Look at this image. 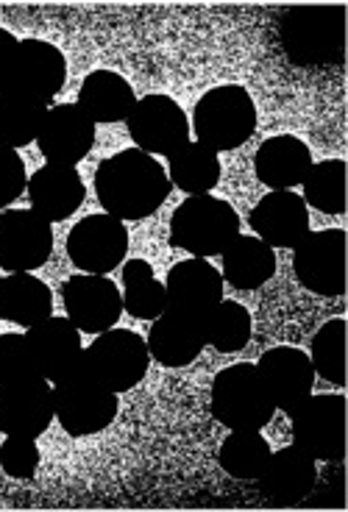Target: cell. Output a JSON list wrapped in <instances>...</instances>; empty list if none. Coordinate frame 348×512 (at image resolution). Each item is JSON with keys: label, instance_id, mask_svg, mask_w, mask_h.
<instances>
[{"label": "cell", "instance_id": "18", "mask_svg": "<svg viewBox=\"0 0 348 512\" xmlns=\"http://www.w3.org/2000/svg\"><path fill=\"white\" fill-rule=\"evenodd\" d=\"M165 298L170 309L195 318H207L223 301V276L209 265V259L193 256L173 265L165 279Z\"/></svg>", "mask_w": 348, "mask_h": 512}, {"label": "cell", "instance_id": "15", "mask_svg": "<svg viewBox=\"0 0 348 512\" xmlns=\"http://www.w3.org/2000/svg\"><path fill=\"white\" fill-rule=\"evenodd\" d=\"M148 354L165 368H187L207 348V318H195L179 309H165L151 323Z\"/></svg>", "mask_w": 348, "mask_h": 512}, {"label": "cell", "instance_id": "39", "mask_svg": "<svg viewBox=\"0 0 348 512\" xmlns=\"http://www.w3.org/2000/svg\"><path fill=\"white\" fill-rule=\"evenodd\" d=\"M142 279H154V268L145 259H129L123 265V284L142 282Z\"/></svg>", "mask_w": 348, "mask_h": 512}, {"label": "cell", "instance_id": "36", "mask_svg": "<svg viewBox=\"0 0 348 512\" xmlns=\"http://www.w3.org/2000/svg\"><path fill=\"white\" fill-rule=\"evenodd\" d=\"M0 468L12 479H31L39 468V448L34 437H6L0 446Z\"/></svg>", "mask_w": 348, "mask_h": 512}, {"label": "cell", "instance_id": "33", "mask_svg": "<svg viewBox=\"0 0 348 512\" xmlns=\"http://www.w3.org/2000/svg\"><path fill=\"white\" fill-rule=\"evenodd\" d=\"M310 362L315 373L326 382L346 384V320L335 318L323 323L312 337Z\"/></svg>", "mask_w": 348, "mask_h": 512}, {"label": "cell", "instance_id": "37", "mask_svg": "<svg viewBox=\"0 0 348 512\" xmlns=\"http://www.w3.org/2000/svg\"><path fill=\"white\" fill-rule=\"evenodd\" d=\"M26 184V162L20 159V154L14 148L0 145V209L14 204L23 195Z\"/></svg>", "mask_w": 348, "mask_h": 512}, {"label": "cell", "instance_id": "28", "mask_svg": "<svg viewBox=\"0 0 348 512\" xmlns=\"http://www.w3.org/2000/svg\"><path fill=\"white\" fill-rule=\"evenodd\" d=\"M45 115H48V103L34 95L17 87L0 92V145L17 151L23 145L37 142Z\"/></svg>", "mask_w": 348, "mask_h": 512}, {"label": "cell", "instance_id": "38", "mask_svg": "<svg viewBox=\"0 0 348 512\" xmlns=\"http://www.w3.org/2000/svg\"><path fill=\"white\" fill-rule=\"evenodd\" d=\"M17 53H20V39H14V34H9L6 28H0V92L14 87Z\"/></svg>", "mask_w": 348, "mask_h": 512}, {"label": "cell", "instance_id": "9", "mask_svg": "<svg viewBox=\"0 0 348 512\" xmlns=\"http://www.w3.org/2000/svg\"><path fill=\"white\" fill-rule=\"evenodd\" d=\"M129 251V231L112 215H87L67 234V256L78 270L106 276L120 268Z\"/></svg>", "mask_w": 348, "mask_h": 512}, {"label": "cell", "instance_id": "14", "mask_svg": "<svg viewBox=\"0 0 348 512\" xmlns=\"http://www.w3.org/2000/svg\"><path fill=\"white\" fill-rule=\"evenodd\" d=\"M257 371L262 382L271 393V401L276 410L293 412L312 396L315 387V368H312L310 354L301 348L279 346L265 351L257 362Z\"/></svg>", "mask_w": 348, "mask_h": 512}, {"label": "cell", "instance_id": "27", "mask_svg": "<svg viewBox=\"0 0 348 512\" xmlns=\"http://www.w3.org/2000/svg\"><path fill=\"white\" fill-rule=\"evenodd\" d=\"M220 256H223V279L237 290H259L276 273V254L259 237H237Z\"/></svg>", "mask_w": 348, "mask_h": 512}, {"label": "cell", "instance_id": "11", "mask_svg": "<svg viewBox=\"0 0 348 512\" xmlns=\"http://www.w3.org/2000/svg\"><path fill=\"white\" fill-rule=\"evenodd\" d=\"M53 251V229L34 209H14L0 215V268L9 273H31L48 262Z\"/></svg>", "mask_w": 348, "mask_h": 512}, {"label": "cell", "instance_id": "21", "mask_svg": "<svg viewBox=\"0 0 348 512\" xmlns=\"http://www.w3.org/2000/svg\"><path fill=\"white\" fill-rule=\"evenodd\" d=\"M257 482L259 493L273 504H298L310 496L312 487L318 482V465L307 451H301L298 446H287L276 454L271 451Z\"/></svg>", "mask_w": 348, "mask_h": 512}, {"label": "cell", "instance_id": "8", "mask_svg": "<svg viewBox=\"0 0 348 512\" xmlns=\"http://www.w3.org/2000/svg\"><path fill=\"white\" fill-rule=\"evenodd\" d=\"M293 273L304 290L315 295H343L346 290V234L323 229L307 234L293 248Z\"/></svg>", "mask_w": 348, "mask_h": 512}, {"label": "cell", "instance_id": "19", "mask_svg": "<svg viewBox=\"0 0 348 512\" xmlns=\"http://www.w3.org/2000/svg\"><path fill=\"white\" fill-rule=\"evenodd\" d=\"M251 229L271 248H296L310 234V212L296 192L273 190L254 206Z\"/></svg>", "mask_w": 348, "mask_h": 512}, {"label": "cell", "instance_id": "34", "mask_svg": "<svg viewBox=\"0 0 348 512\" xmlns=\"http://www.w3.org/2000/svg\"><path fill=\"white\" fill-rule=\"evenodd\" d=\"M28 379H39V371L28 351L26 334H0V387Z\"/></svg>", "mask_w": 348, "mask_h": 512}, {"label": "cell", "instance_id": "35", "mask_svg": "<svg viewBox=\"0 0 348 512\" xmlns=\"http://www.w3.org/2000/svg\"><path fill=\"white\" fill-rule=\"evenodd\" d=\"M123 309L131 318L137 320H156L165 309H168V298H165V284L156 279H142V282L123 284Z\"/></svg>", "mask_w": 348, "mask_h": 512}, {"label": "cell", "instance_id": "16", "mask_svg": "<svg viewBox=\"0 0 348 512\" xmlns=\"http://www.w3.org/2000/svg\"><path fill=\"white\" fill-rule=\"evenodd\" d=\"M53 418V387L42 376L0 387V432L6 437L37 440Z\"/></svg>", "mask_w": 348, "mask_h": 512}, {"label": "cell", "instance_id": "25", "mask_svg": "<svg viewBox=\"0 0 348 512\" xmlns=\"http://www.w3.org/2000/svg\"><path fill=\"white\" fill-rule=\"evenodd\" d=\"M134 103H137V95L131 90V84L112 70H95L84 78L78 90V106L87 112L95 126L129 120Z\"/></svg>", "mask_w": 348, "mask_h": 512}, {"label": "cell", "instance_id": "3", "mask_svg": "<svg viewBox=\"0 0 348 512\" xmlns=\"http://www.w3.org/2000/svg\"><path fill=\"white\" fill-rule=\"evenodd\" d=\"M237 237H240L237 212L232 204L212 195H190L184 204L176 206L170 218V245L201 259L220 256Z\"/></svg>", "mask_w": 348, "mask_h": 512}, {"label": "cell", "instance_id": "6", "mask_svg": "<svg viewBox=\"0 0 348 512\" xmlns=\"http://www.w3.org/2000/svg\"><path fill=\"white\" fill-rule=\"evenodd\" d=\"M290 415L293 446L318 462H343L346 457V398L310 396Z\"/></svg>", "mask_w": 348, "mask_h": 512}, {"label": "cell", "instance_id": "7", "mask_svg": "<svg viewBox=\"0 0 348 512\" xmlns=\"http://www.w3.org/2000/svg\"><path fill=\"white\" fill-rule=\"evenodd\" d=\"M151 365L148 343L129 329H109L84 348V368L115 393H126L145 379Z\"/></svg>", "mask_w": 348, "mask_h": 512}, {"label": "cell", "instance_id": "5", "mask_svg": "<svg viewBox=\"0 0 348 512\" xmlns=\"http://www.w3.org/2000/svg\"><path fill=\"white\" fill-rule=\"evenodd\" d=\"M53 415L70 437L104 432L117 415V393L98 382L84 362L65 379L53 382Z\"/></svg>", "mask_w": 348, "mask_h": 512}, {"label": "cell", "instance_id": "1", "mask_svg": "<svg viewBox=\"0 0 348 512\" xmlns=\"http://www.w3.org/2000/svg\"><path fill=\"white\" fill-rule=\"evenodd\" d=\"M165 167L140 148L104 159L95 170V192L106 215L117 220H142L154 215L170 195Z\"/></svg>", "mask_w": 348, "mask_h": 512}, {"label": "cell", "instance_id": "23", "mask_svg": "<svg viewBox=\"0 0 348 512\" xmlns=\"http://www.w3.org/2000/svg\"><path fill=\"white\" fill-rule=\"evenodd\" d=\"M67 78V62L62 51L45 39H23L17 53L14 87L34 95L39 101H53Z\"/></svg>", "mask_w": 348, "mask_h": 512}, {"label": "cell", "instance_id": "12", "mask_svg": "<svg viewBox=\"0 0 348 512\" xmlns=\"http://www.w3.org/2000/svg\"><path fill=\"white\" fill-rule=\"evenodd\" d=\"M62 301H65L70 323L78 332L87 334L115 329L123 312V295L117 290V284L95 273H78L73 279H67L62 287Z\"/></svg>", "mask_w": 348, "mask_h": 512}, {"label": "cell", "instance_id": "10", "mask_svg": "<svg viewBox=\"0 0 348 512\" xmlns=\"http://www.w3.org/2000/svg\"><path fill=\"white\" fill-rule=\"evenodd\" d=\"M129 134L145 154L170 156L190 142V123L179 103L168 95H145L129 115Z\"/></svg>", "mask_w": 348, "mask_h": 512}, {"label": "cell", "instance_id": "20", "mask_svg": "<svg viewBox=\"0 0 348 512\" xmlns=\"http://www.w3.org/2000/svg\"><path fill=\"white\" fill-rule=\"evenodd\" d=\"M340 9H296L287 17V28L307 31V37H284V48L290 59L298 64H323L329 56L340 62L343 56V23L329 28L340 20Z\"/></svg>", "mask_w": 348, "mask_h": 512}, {"label": "cell", "instance_id": "29", "mask_svg": "<svg viewBox=\"0 0 348 512\" xmlns=\"http://www.w3.org/2000/svg\"><path fill=\"white\" fill-rule=\"evenodd\" d=\"M168 179L176 190L187 195H209L220 181V159L201 142H184L176 154H170Z\"/></svg>", "mask_w": 348, "mask_h": 512}, {"label": "cell", "instance_id": "4", "mask_svg": "<svg viewBox=\"0 0 348 512\" xmlns=\"http://www.w3.org/2000/svg\"><path fill=\"white\" fill-rule=\"evenodd\" d=\"M193 128L198 142L209 151H234L248 142L257 128V106L251 95L237 84H223L209 90L195 103Z\"/></svg>", "mask_w": 348, "mask_h": 512}, {"label": "cell", "instance_id": "32", "mask_svg": "<svg viewBox=\"0 0 348 512\" xmlns=\"http://www.w3.org/2000/svg\"><path fill=\"white\" fill-rule=\"evenodd\" d=\"M251 340V315L237 301H220L207 315V346L220 354H237Z\"/></svg>", "mask_w": 348, "mask_h": 512}, {"label": "cell", "instance_id": "30", "mask_svg": "<svg viewBox=\"0 0 348 512\" xmlns=\"http://www.w3.org/2000/svg\"><path fill=\"white\" fill-rule=\"evenodd\" d=\"M304 204L315 206L323 215H343L346 212V162L326 159L310 167L304 176Z\"/></svg>", "mask_w": 348, "mask_h": 512}, {"label": "cell", "instance_id": "17", "mask_svg": "<svg viewBox=\"0 0 348 512\" xmlns=\"http://www.w3.org/2000/svg\"><path fill=\"white\" fill-rule=\"evenodd\" d=\"M26 343L39 376L45 382H59L84 362L81 332L70 318H45L26 332Z\"/></svg>", "mask_w": 348, "mask_h": 512}, {"label": "cell", "instance_id": "26", "mask_svg": "<svg viewBox=\"0 0 348 512\" xmlns=\"http://www.w3.org/2000/svg\"><path fill=\"white\" fill-rule=\"evenodd\" d=\"M53 295L48 284L31 273H9L0 279V320L17 326H37L51 318Z\"/></svg>", "mask_w": 348, "mask_h": 512}, {"label": "cell", "instance_id": "31", "mask_svg": "<svg viewBox=\"0 0 348 512\" xmlns=\"http://www.w3.org/2000/svg\"><path fill=\"white\" fill-rule=\"evenodd\" d=\"M271 457V446L259 432H232L218 451L220 468L232 479L254 482Z\"/></svg>", "mask_w": 348, "mask_h": 512}, {"label": "cell", "instance_id": "13", "mask_svg": "<svg viewBox=\"0 0 348 512\" xmlns=\"http://www.w3.org/2000/svg\"><path fill=\"white\" fill-rule=\"evenodd\" d=\"M37 145L48 165L76 167L95 145V123L78 103H59L42 120Z\"/></svg>", "mask_w": 348, "mask_h": 512}, {"label": "cell", "instance_id": "24", "mask_svg": "<svg viewBox=\"0 0 348 512\" xmlns=\"http://www.w3.org/2000/svg\"><path fill=\"white\" fill-rule=\"evenodd\" d=\"M312 154L304 142L293 134H279L259 145L254 156L257 179L271 190H290L298 187L304 176L310 173Z\"/></svg>", "mask_w": 348, "mask_h": 512}, {"label": "cell", "instance_id": "2", "mask_svg": "<svg viewBox=\"0 0 348 512\" xmlns=\"http://www.w3.org/2000/svg\"><path fill=\"white\" fill-rule=\"evenodd\" d=\"M209 407L215 421L223 423L229 432H259L271 423L276 412L271 393L262 382L257 365L251 362H237L215 376Z\"/></svg>", "mask_w": 348, "mask_h": 512}, {"label": "cell", "instance_id": "22", "mask_svg": "<svg viewBox=\"0 0 348 512\" xmlns=\"http://www.w3.org/2000/svg\"><path fill=\"white\" fill-rule=\"evenodd\" d=\"M26 190L31 198V209L48 223L70 218L78 206L84 204V195H87L76 167L65 165L39 167L28 179Z\"/></svg>", "mask_w": 348, "mask_h": 512}]
</instances>
